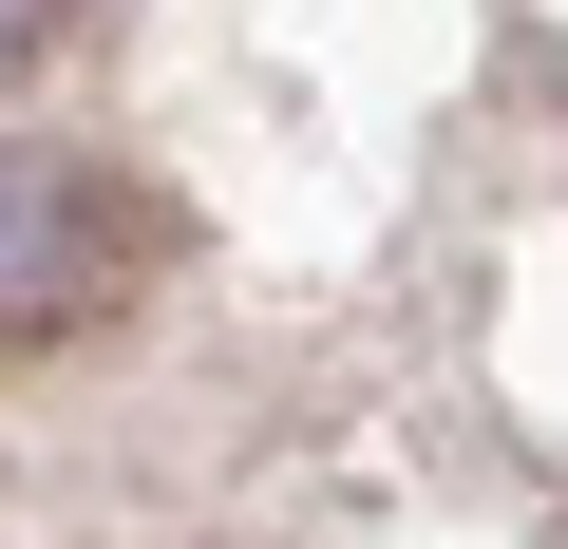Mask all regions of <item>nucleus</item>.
<instances>
[{"instance_id":"nucleus-2","label":"nucleus","mask_w":568,"mask_h":549,"mask_svg":"<svg viewBox=\"0 0 568 549\" xmlns=\"http://www.w3.org/2000/svg\"><path fill=\"white\" fill-rule=\"evenodd\" d=\"M39 39H58V0H0V77H20V58H39Z\"/></svg>"},{"instance_id":"nucleus-1","label":"nucleus","mask_w":568,"mask_h":549,"mask_svg":"<svg viewBox=\"0 0 568 549\" xmlns=\"http://www.w3.org/2000/svg\"><path fill=\"white\" fill-rule=\"evenodd\" d=\"M133 246H152V209H133V190H95L77 152H0V342L95 323Z\"/></svg>"}]
</instances>
